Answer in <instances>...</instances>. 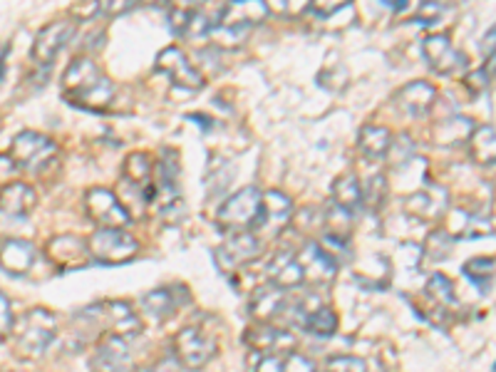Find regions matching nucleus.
Wrapping results in <instances>:
<instances>
[{
	"label": "nucleus",
	"mask_w": 496,
	"mask_h": 372,
	"mask_svg": "<svg viewBox=\"0 0 496 372\" xmlns=\"http://www.w3.org/2000/svg\"><path fill=\"white\" fill-rule=\"evenodd\" d=\"M218 352V340L214 331H208L204 322H191L187 328H181L174 338L171 355L177 358L181 367L188 370H201L208 360H214Z\"/></svg>",
	"instance_id": "20e7f679"
},
{
	"label": "nucleus",
	"mask_w": 496,
	"mask_h": 372,
	"mask_svg": "<svg viewBox=\"0 0 496 372\" xmlns=\"http://www.w3.org/2000/svg\"><path fill=\"white\" fill-rule=\"evenodd\" d=\"M347 5H350V0H310V8H313L317 15H323V18L335 15L337 11H343Z\"/></svg>",
	"instance_id": "79ce46f5"
},
{
	"label": "nucleus",
	"mask_w": 496,
	"mask_h": 372,
	"mask_svg": "<svg viewBox=\"0 0 496 372\" xmlns=\"http://www.w3.org/2000/svg\"><path fill=\"white\" fill-rule=\"evenodd\" d=\"M258 206H261V192L256 186H246V189L234 194L231 199H226L224 206L218 209V226L234 229V231H246L256 222Z\"/></svg>",
	"instance_id": "6e6552de"
},
{
	"label": "nucleus",
	"mask_w": 496,
	"mask_h": 372,
	"mask_svg": "<svg viewBox=\"0 0 496 372\" xmlns=\"http://www.w3.org/2000/svg\"><path fill=\"white\" fill-rule=\"evenodd\" d=\"M425 253L435 261H442L452 253V236L446 231H432L425 241Z\"/></svg>",
	"instance_id": "c9c22d12"
},
{
	"label": "nucleus",
	"mask_w": 496,
	"mask_h": 372,
	"mask_svg": "<svg viewBox=\"0 0 496 372\" xmlns=\"http://www.w3.org/2000/svg\"><path fill=\"white\" fill-rule=\"evenodd\" d=\"M333 204L347 213H353L357 206H363V186L353 174H343L333 181Z\"/></svg>",
	"instance_id": "cd10ccee"
},
{
	"label": "nucleus",
	"mask_w": 496,
	"mask_h": 372,
	"mask_svg": "<svg viewBox=\"0 0 496 372\" xmlns=\"http://www.w3.org/2000/svg\"><path fill=\"white\" fill-rule=\"evenodd\" d=\"M310 8V0H280V11L290 15V18H296L300 13H306Z\"/></svg>",
	"instance_id": "de8ad7c7"
},
{
	"label": "nucleus",
	"mask_w": 496,
	"mask_h": 372,
	"mask_svg": "<svg viewBox=\"0 0 496 372\" xmlns=\"http://www.w3.org/2000/svg\"><path fill=\"white\" fill-rule=\"evenodd\" d=\"M191 301V293L184 288V286H169V288H157V291L147 293L142 298V308L147 313L149 318L154 322L169 321L174 313L187 305Z\"/></svg>",
	"instance_id": "a211bd4d"
},
{
	"label": "nucleus",
	"mask_w": 496,
	"mask_h": 372,
	"mask_svg": "<svg viewBox=\"0 0 496 372\" xmlns=\"http://www.w3.org/2000/svg\"><path fill=\"white\" fill-rule=\"evenodd\" d=\"M157 72L167 75L174 87L184 92L204 90V75L187 60L179 48H167L157 55Z\"/></svg>",
	"instance_id": "9d476101"
},
{
	"label": "nucleus",
	"mask_w": 496,
	"mask_h": 372,
	"mask_svg": "<svg viewBox=\"0 0 496 372\" xmlns=\"http://www.w3.org/2000/svg\"><path fill=\"white\" fill-rule=\"evenodd\" d=\"M422 55L429 62V68L439 75H456V72L466 70L469 58L464 52H459L452 45L446 35H429L422 42Z\"/></svg>",
	"instance_id": "ddd939ff"
},
{
	"label": "nucleus",
	"mask_w": 496,
	"mask_h": 372,
	"mask_svg": "<svg viewBox=\"0 0 496 372\" xmlns=\"http://www.w3.org/2000/svg\"><path fill=\"white\" fill-rule=\"evenodd\" d=\"M38 204V194L35 189L25 184V181H8L0 189V212L13 219H23L28 216Z\"/></svg>",
	"instance_id": "4be33fe9"
},
{
	"label": "nucleus",
	"mask_w": 496,
	"mask_h": 372,
	"mask_svg": "<svg viewBox=\"0 0 496 372\" xmlns=\"http://www.w3.org/2000/svg\"><path fill=\"white\" fill-rule=\"evenodd\" d=\"M55 315L45 308H32L23 318H20L18 328H15V338H18V352L23 358H40L48 350V345L55 340Z\"/></svg>",
	"instance_id": "39448f33"
},
{
	"label": "nucleus",
	"mask_w": 496,
	"mask_h": 372,
	"mask_svg": "<svg viewBox=\"0 0 496 372\" xmlns=\"http://www.w3.org/2000/svg\"><path fill=\"white\" fill-rule=\"evenodd\" d=\"M89 259L105 266H122L139 253V243L124 229H97L87 239Z\"/></svg>",
	"instance_id": "423d86ee"
},
{
	"label": "nucleus",
	"mask_w": 496,
	"mask_h": 372,
	"mask_svg": "<svg viewBox=\"0 0 496 372\" xmlns=\"http://www.w3.org/2000/svg\"><path fill=\"white\" fill-rule=\"evenodd\" d=\"M154 177V167H152V159H149L144 151H132L127 159H124V177L122 179L134 181L139 186L149 184Z\"/></svg>",
	"instance_id": "473e14b6"
},
{
	"label": "nucleus",
	"mask_w": 496,
	"mask_h": 372,
	"mask_svg": "<svg viewBox=\"0 0 496 372\" xmlns=\"http://www.w3.org/2000/svg\"><path fill=\"white\" fill-rule=\"evenodd\" d=\"M35 263V246L20 239L0 243V268L10 276H25Z\"/></svg>",
	"instance_id": "5701e85b"
},
{
	"label": "nucleus",
	"mask_w": 496,
	"mask_h": 372,
	"mask_svg": "<svg viewBox=\"0 0 496 372\" xmlns=\"http://www.w3.org/2000/svg\"><path fill=\"white\" fill-rule=\"evenodd\" d=\"M266 276L268 281L273 283L276 288H280V291H290V288L303 286V271H300L293 253H278L276 259L268 263Z\"/></svg>",
	"instance_id": "393cba45"
},
{
	"label": "nucleus",
	"mask_w": 496,
	"mask_h": 372,
	"mask_svg": "<svg viewBox=\"0 0 496 372\" xmlns=\"http://www.w3.org/2000/svg\"><path fill=\"white\" fill-rule=\"evenodd\" d=\"M246 345H251L253 350H258L261 355H276V358H288L293 348H296V338L288 331H280L271 322H258L253 328H248L246 335H243Z\"/></svg>",
	"instance_id": "2eb2a0df"
},
{
	"label": "nucleus",
	"mask_w": 496,
	"mask_h": 372,
	"mask_svg": "<svg viewBox=\"0 0 496 372\" xmlns=\"http://www.w3.org/2000/svg\"><path fill=\"white\" fill-rule=\"evenodd\" d=\"M436 100V87L427 80H415L395 92V107L407 117H425Z\"/></svg>",
	"instance_id": "6ab92c4d"
},
{
	"label": "nucleus",
	"mask_w": 496,
	"mask_h": 372,
	"mask_svg": "<svg viewBox=\"0 0 496 372\" xmlns=\"http://www.w3.org/2000/svg\"><path fill=\"white\" fill-rule=\"evenodd\" d=\"M13 332V311H10V301L5 293H0V342Z\"/></svg>",
	"instance_id": "37998d69"
},
{
	"label": "nucleus",
	"mask_w": 496,
	"mask_h": 372,
	"mask_svg": "<svg viewBox=\"0 0 496 372\" xmlns=\"http://www.w3.org/2000/svg\"><path fill=\"white\" fill-rule=\"evenodd\" d=\"M75 331L82 335H117L122 340L129 338H137L142 332V321L139 315L127 303L122 301H109V303H95L82 313H78L75 318Z\"/></svg>",
	"instance_id": "f03ea898"
},
{
	"label": "nucleus",
	"mask_w": 496,
	"mask_h": 372,
	"mask_svg": "<svg viewBox=\"0 0 496 372\" xmlns=\"http://www.w3.org/2000/svg\"><path fill=\"white\" fill-rule=\"evenodd\" d=\"M97 13H99V0H79V3L72 5L69 15H72V21H92Z\"/></svg>",
	"instance_id": "a19ab883"
},
{
	"label": "nucleus",
	"mask_w": 496,
	"mask_h": 372,
	"mask_svg": "<svg viewBox=\"0 0 496 372\" xmlns=\"http://www.w3.org/2000/svg\"><path fill=\"white\" fill-rule=\"evenodd\" d=\"M427 295H429V301L435 303L436 308H442V311L455 308V286H452V281H449L446 276H442V273H436V276L429 278V283H427Z\"/></svg>",
	"instance_id": "72a5a7b5"
},
{
	"label": "nucleus",
	"mask_w": 496,
	"mask_h": 372,
	"mask_svg": "<svg viewBox=\"0 0 496 372\" xmlns=\"http://www.w3.org/2000/svg\"><path fill=\"white\" fill-rule=\"evenodd\" d=\"M293 219V202L286 194L266 192L261 194V206H258V216L253 222V233L263 236V239H276L286 231V226Z\"/></svg>",
	"instance_id": "0eeeda50"
},
{
	"label": "nucleus",
	"mask_w": 496,
	"mask_h": 372,
	"mask_svg": "<svg viewBox=\"0 0 496 372\" xmlns=\"http://www.w3.org/2000/svg\"><path fill=\"white\" fill-rule=\"evenodd\" d=\"M494 233V226H491V219H479V216H466L464 223V239H479V236H491Z\"/></svg>",
	"instance_id": "58836bf2"
},
{
	"label": "nucleus",
	"mask_w": 496,
	"mask_h": 372,
	"mask_svg": "<svg viewBox=\"0 0 496 372\" xmlns=\"http://www.w3.org/2000/svg\"><path fill=\"white\" fill-rule=\"evenodd\" d=\"M48 259L60 268H82L92 261L87 241L79 236H72V233H62V236H55L52 241H48Z\"/></svg>",
	"instance_id": "aec40b11"
},
{
	"label": "nucleus",
	"mask_w": 496,
	"mask_h": 372,
	"mask_svg": "<svg viewBox=\"0 0 496 372\" xmlns=\"http://www.w3.org/2000/svg\"><path fill=\"white\" fill-rule=\"evenodd\" d=\"M326 372H327V370H326Z\"/></svg>",
	"instance_id": "5fc2aeb1"
},
{
	"label": "nucleus",
	"mask_w": 496,
	"mask_h": 372,
	"mask_svg": "<svg viewBox=\"0 0 496 372\" xmlns=\"http://www.w3.org/2000/svg\"><path fill=\"white\" fill-rule=\"evenodd\" d=\"M283 311H286V291L276 288L273 283L261 286V288L253 293L251 305H248V313H251L258 322H271Z\"/></svg>",
	"instance_id": "b1692460"
},
{
	"label": "nucleus",
	"mask_w": 496,
	"mask_h": 372,
	"mask_svg": "<svg viewBox=\"0 0 496 372\" xmlns=\"http://www.w3.org/2000/svg\"><path fill=\"white\" fill-rule=\"evenodd\" d=\"M449 194L439 184H427V189L412 194L405 202V212L419 222H436L446 212Z\"/></svg>",
	"instance_id": "412c9836"
},
{
	"label": "nucleus",
	"mask_w": 496,
	"mask_h": 372,
	"mask_svg": "<svg viewBox=\"0 0 496 372\" xmlns=\"http://www.w3.org/2000/svg\"><path fill=\"white\" fill-rule=\"evenodd\" d=\"M268 0H228V5L221 13V28L226 31H246L266 21Z\"/></svg>",
	"instance_id": "f3484780"
},
{
	"label": "nucleus",
	"mask_w": 496,
	"mask_h": 372,
	"mask_svg": "<svg viewBox=\"0 0 496 372\" xmlns=\"http://www.w3.org/2000/svg\"><path fill=\"white\" fill-rule=\"evenodd\" d=\"M491 72L486 70H472V72H466V77H464V87L466 92L472 95V97H476V95H482V92L489 90V85H491Z\"/></svg>",
	"instance_id": "e433bc0d"
},
{
	"label": "nucleus",
	"mask_w": 496,
	"mask_h": 372,
	"mask_svg": "<svg viewBox=\"0 0 496 372\" xmlns=\"http://www.w3.org/2000/svg\"><path fill=\"white\" fill-rule=\"evenodd\" d=\"M85 212L99 229H124L129 226V213L119 204L117 194L105 186H95L85 194Z\"/></svg>",
	"instance_id": "1a4fd4ad"
},
{
	"label": "nucleus",
	"mask_w": 496,
	"mask_h": 372,
	"mask_svg": "<svg viewBox=\"0 0 496 372\" xmlns=\"http://www.w3.org/2000/svg\"><path fill=\"white\" fill-rule=\"evenodd\" d=\"M327 372H367V365L357 358H347V355H340V358H330L327 360Z\"/></svg>",
	"instance_id": "ea45409f"
},
{
	"label": "nucleus",
	"mask_w": 496,
	"mask_h": 372,
	"mask_svg": "<svg viewBox=\"0 0 496 372\" xmlns=\"http://www.w3.org/2000/svg\"><path fill=\"white\" fill-rule=\"evenodd\" d=\"M95 372H134V360L129 355L127 340L117 335H102V342L92 355Z\"/></svg>",
	"instance_id": "dca6fc26"
},
{
	"label": "nucleus",
	"mask_w": 496,
	"mask_h": 372,
	"mask_svg": "<svg viewBox=\"0 0 496 372\" xmlns=\"http://www.w3.org/2000/svg\"><path fill=\"white\" fill-rule=\"evenodd\" d=\"M253 372H283V358H276V355H261L256 370Z\"/></svg>",
	"instance_id": "49530a36"
},
{
	"label": "nucleus",
	"mask_w": 496,
	"mask_h": 372,
	"mask_svg": "<svg viewBox=\"0 0 496 372\" xmlns=\"http://www.w3.org/2000/svg\"><path fill=\"white\" fill-rule=\"evenodd\" d=\"M469 281L479 286V291H489L491 283H494V259H486V256H479V259H472V261L464 263L462 268Z\"/></svg>",
	"instance_id": "2f4dec72"
},
{
	"label": "nucleus",
	"mask_w": 496,
	"mask_h": 372,
	"mask_svg": "<svg viewBox=\"0 0 496 372\" xmlns=\"http://www.w3.org/2000/svg\"><path fill=\"white\" fill-rule=\"evenodd\" d=\"M298 318L303 322V328L308 332H313L317 338H330L337 331V315L335 311H330L327 305H313V308H303L298 305Z\"/></svg>",
	"instance_id": "bb28decb"
},
{
	"label": "nucleus",
	"mask_w": 496,
	"mask_h": 372,
	"mask_svg": "<svg viewBox=\"0 0 496 372\" xmlns=\"http://www.w3.org/2000/svg\"><path fill=\"white\" fill-rule=\"evenodd\" d=\"M296 261L303 271V283L310 286H327L337 276V261L320 249V243H306Z\"/></svg>",
	"instance_id": "4468645a"
},
{
	"label": "nucleus",
	"mask_w": 496,
	"mask_h": 372,
	"mask_svg": "<svg viewBox=\"0 0 496 372\" xmlns=\"http://www.w3.org/2000/svg\"><path fill=\"white\" fill-rule=\"evenodd\" d=\"M5 58H8V50L0 55V80L5 77Z\"/></svg>",
	"instance_id": "864d4df0"
},
{
	"label": "nucleus",
	"mask_w": 496,
	"mask_h": 372,
	"mask_svg": "<svg viewBox=\"0 0 496 372\" xmlns=\"http://www.w3.org/2000/svg\"><path fill=\"white\" fill-rule=\"evenodd\" d=\"M466 151L474 164L479 167H494V157H496V134L491 124H484V127H474L469 140L464 141Z\"/></svg>",
	"instance_id": "a878e982"
},
{
	"label": "nucleus",
	"mask_w": 496,
	"mask_h": 372,
	"mask_svg": "<svg viewBox=\"0 0 496 372\" xmlns=\"http://www.w3.org/2000/svg\"><path fill=\"white\" fill-rule=\"evenodd\" d=\"M283 372H316V365L303 355L290 352L288 358H283Z\"/></svg>",
	"instance_id": "c03bdc74"
},
{
	"label": "nucleus",
	"mask_w": 496,
	"mask_h": 372,
	"mask_svg": "<svg viewBox=\"0 0 496 372\" xmlns=\"http://www.w3.org/2000/svg\"><path fill=\"white\" fill-rule=\"evenodd\" d=\"M8 157L15 161L18 169L32 171V174H45L52 169L60 159L58 141H52L40 132H20L10 144Z\"/></svg>",
	"instance_id": "7ed1b4c3"
},
{
	"label": "nucleus",
	"mask_w": 496,
	"mask_h": 372,
	"mask_svg": "<svg viewBox=\"0 0 496 372\" xmlns=\"http://www.w3.org/2000/svg\"><path fill=\"white\" fill-rule=\"evenodd\" d=\"M142 0H107V5H105V11H107L109 18H119V15H124L132 8H137Z\"/></svg>",
	"instance_id": "a18cd8bd"
},
{
	"label": "nucleus",
	"mask_w": 496,
	"mask_h": 372,
	"mask_svg": "<svg viewBox=\"0 0 496 372\" xmlns=\"http://www.w3.org/2000/svg\"><path fill=\"white\" fill-rule=\"evenodd\" d=\"M350 231H353V213H347L343 212V209L333 206V209L326 213V236L347 243Z\"/></svg>",
	"instance_id": "f704fd0d"
},
{
	"label": "nucleus",
	"mask_w": 496,
	"mask_h": 372,
	"mask_svg": "<svg viewBox=\"0 0 496 372\" xmlns=\"http://www.w3.org/2000/svg\"><path fill=\"white\" fill-rule=\"evenodd\" d=\"M171 3H174V11H191L201 0H171Z\"/></svg>",
	"instance_id": "603ef678"
},
{
	"label": "nucleus",
	"mask_w": 496,
	"mask_h": 372,
	"mask_svg": "<svg viewBox=\"0 0 496 372\" xmlns=\"http://www.w3.org/2000/svg\"><path fill=\"white\" fill-rule=\"evenodd\" d=\"M18 171V167H15V161L10 159L8 154H0V184H8L10 177Z\"/></svg>",
	"instance_id": "8fccbe9b"
},
{
	"label": "nucleus",
	"mask_w": 496,
	"mask_h": 372,
	"mask_svg": "<svg viewBox=\"0 0 496 372\" xmlns=\"http://www.w3.org/2000/svg\"><path fill=\"white\" fill-rule=\"evenodd\" d=\"M147 372H181V365H179V360L174 355H167V358H161V360L154 362Z\"/></svg>",
	"instance_id": "09e8293b"
},
{
	"label": "nucleus",
	"mask_w": 496,
	"mask_h": 372,
	"mask_svg": "<svg viewBox=\"0 0 496 372\" xmlns=\"http://www.w3.org/2000/svg\"><path fill=\"white\" fill-rule=\"evenodd\" d=\"M387 199V179L375 177L367 184V192H363V204H370L372 209H380V204Z\"/></svg>",
	"instance_id": "4c0bfd02"
},
{
	"label": "nucleus",
	"mask_w": 496,
	"mask_h": 372,
	"mask_svg": "<svg viewBox=\"0 0 496 372\" xmlns=\"http://www.w3.org/2000/svg\"><path fill=\"white\" fill-rule=\"evenodd\" d=\"M439 5L436 3H425L422 5V15L419 18H425V21H435V18H439Z\"/></svg>",
	"instance_id": "3c124183"
},
{
	"label": "nucleus",
	"mask_w": 496,
	"mask_h": 372,
	"mask_svg": "<svg viewBox=\"0 0 496 372\" xmlns=\"http://www.w3.org/2000/svg\"><path fill=\"white\" fill-rule=\"evenodd\" d=\"M472 130H474V122L469 117H452L436 127L435 141L439 147H456V144H464L469 140Z\"/></svg>",
	"instance_id": "7c9ffc66"
},
{
	"label": "nucleus",
	"mask_w": 496,
	"mask_h": 372,
	"mask_svg": "<svg viewBox=\"0 0 496 372\" xmlns=\"http://www.w3.org/2000/svg\"><path fill=\"white\" fill-rule=\"evenodd\" d=\"M261 256V241H258L256 233L251 231H238L236 236H231L221 249L214 251L216 266L224 273L238 271L241 266L256 261Z\"/></svg>",
	"instance_id": "f8f14e48"
},
{
	"label": "nucleus",
	"mask_w": 496,
	"mask_h": 372,
	"mask_svg": "<svg viewBox=\"0 0 496 372\" xmlns=\"http://www.w3.org/2000/svg\"><path fill=\"white\" fill-rule=\"evenodd\" d=\"M390 273H392V266L385 256H367L363 266L355 268V278L370 288H385L390 283Z\"/></svg>",
	"instance_id": "c756f323"
},
{
	"label": "nucleus",
	"mask_w": 496,
	"mask_h": 372,
	"mask_svg": "<svg viewBox=\"0 0 496 372\" xmlns=\"http://www.w3.org/2000/svg\"><path fill=\"white\" fill-rule=\"evenodd\" d=\"M62 97L78 110L105 112L115 100V82L89 58H78L62 75Z\"/></svg>",
	"instance_id": "f257e3e1"
},
{
	"label": "nucleus",
	"mask_w": 496,
	"mask_h": 372,
	"mask_svg": "<svg viewBox=\"0 0 496 372\" xmlns=\"http://www.w3.org/2000/svg\"><path fill=\"white\" fill-rule=\"evenodd\" d=\"M390 141H392V134L385 130V127H377V124H365L360 130V137H357V147L365 154L367 159H382L390 150Z\"/></svg>",
	"instance_id": "c85d7f7f"
},
{
	"label": "nucleus",
	"mask_w": 496,
	"mask_h": 372,
	"mask_svg": "<svg viewBox=\"0 0 496 372\" xmlns=\"http://www.w3.org/2000/svg\"><path fill=\"white\" fill-rule=\"evenodd\" d=\"M75 35V21L69 18H60V21L48 23L45 28H40V32L35 35V42H32V60L38 65H50V62L58 58V52L72 41Z\"/></svg>",
	"instance_id": "9b49d317"
}]
</instances>
